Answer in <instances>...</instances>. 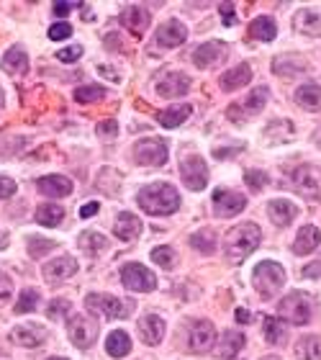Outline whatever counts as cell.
<instances>
[{"label": "cell", "instance_id": "6da1fadb", "mask_svg": "<svg viewBox=\"0 0 321 360\" xmlns=\"http://www.w3.org/2000/svg\"><path fill=\"white\" fill-rule=\"evenodd\" d=\"M139 206L149 216H170L180 208V196L170 183H152L139 191Z\"/></svg>", "mask_w": 321, "mask_h": 360}, {"label": "cell", "instance_id": "7a4b0ae2", "mask_svg": "<svg viewBox=\"0 0 321 360\" xmlns=\"http://www.w3.org/2000/svg\"><path fill=\"white\" fill-rule=\"evenodd\" d=\"M259 242H262V232H259L257 224H252V222L239 224L227 234V240H224V255L231 263H242L244 257L252 255L259 247Z\"/></svg>", "mask_w": 321, "mask_h": 360}, {"label": "cell", "instance_id": "3957f363", "mask_svg": "<svg viewBox=\"0 0 321 360\" xmlns=\"http://www.w3.org/2000/svg\"><path fill=\"white\" fill-rule=\"evenodd\" d=\"M252 283H255L262 298L278 296L283 286H285V268L280 263H275V260H265L252 271Z\"/></svg>", "mask_w": 321, "mask_h": 360}, {"label": "cell", "instance_id": "277c9868", "mask_svg": "<svg viewBox=\"0 0 321 360\" xmlns=\"http://www.w3.org/2000/svg\"><path fill=\"white\" fill-rule=\"evenodd\" d=\"M87 312L98 314V317H106V319H126L131 317L134 312V301H121L116 296H108V294H87L85 298Z\"/></svg>", "mask_w": 321, "mask_h": 360}, {"label": "cell", "instance_id": "5b68a950", "mask_svg": "<svg viewBox=\"0 0 321 360\" xmlns=\"http://www.w3.org/2000/svg\"><path fill=\"white\" fill-rule=\"evenodd\" d=\"M278 314L285 322L301 327V324H306V322L311 319V298L306 296V294H301V291H293V294H288L278 304Z\"/></svg>", "mask_w": 321, "mask_h": 360}, {"label": "cell", "instance_id": "8992f818", "mask_svg": "<svg viewBox=\"0 0 321 360\" xmlns=\"http://www.w3.org/2000/svg\"><path fill=\"white\" fill-rule=\"evenodd\" d=\"M134 160L147 168H159L167 162V144L157 136H147L134 144Z\"/></svg>", "mask_w": 321, "mask_h": 360}, {"label": "cell", "instance_id": "52a82bcc", "mask_svg": "<svg viewBox=\"0 0 321 360\" xmlns=\"http://www.w3.org/2000/svg\"><path fill=\"white\" fill-rule=\"evenodd\" d=\"M216 343V329L211 322L206 319H193L185 327V347L190 352H208Z\"/></svg>", "mask_w": 321, "mask_h": 360}, {"label": "cell", "instance_id": "ba28073f", "mask_svg": "<svg viewBox=\"0 0 321 360\" xmlns=\"http://www.w3.org/2000/svg\"><path fill=\"white\" fill-rule=\"evenodd\" d=\"M121 283H124L129 291H136V294H149V291L157 288L155 273L139 263H126L124 268H121Z\"/></svg>", "mask_w": 321, "mask_h": 360}, {"label": "cell", "instance_id": "9c48e42d", "mask_svg": "<svg viewBox=\"0 0 321 360\" xmlns=\"http://www.w3.org/2000/svg\"><path fill=\"white\" fill-rule=\"evenodd\" d=\"M180 175H183L185 188H190V191H204L206 183H208V168H206L204 157H198V154L183 157L180 160Z\"/></svg>", "mask_w": 321, "mask_h": 360}, {"label": "cell", "instance_id": "30bf717a", "mask_svg": "<svg viewBox=\"0 0 321 360\" xmlns=\"http://www.w3.org/2000/svg\"><path fill=\"white\" fill-rule=\"evenodd\" d=\"M67 335H70L72 345L90 347V345L98 340V322H93L90 317H83V314H75V317L67 322Z\"/></svg>", "mask_w": 321, "mask_h": 360}, {"label": "cell", "instance_id": "8fae6325", "mask_svg": "<svg viewBox=\"0 0 321 360\" xmlns=\"http://www.w3.org/2000/svg\"><path fill=\"white\" fill-rule=\"evenodd\" d=\"M293 188L298 193H304L308 199H319L321 196V173L316 168H308V165H301L298 170H293Z\"/></svg>", "mask_w": 321, "mask_h": 360}, {"label": "cell", "instance_id": "7c38bea8", "mask_svg": "<svg viewBox=\"0 0 321 360\" xmlns=\"http://www.w3.org/2000/svg\"><path fill=\"white\" fill-rule=\"evenodd\" d=\"M185 39H188V29H185L178 18L165 21V24L159 26V29H157V34H155V41L159 44V47H165V49L180 47V44H185Z\"/></svg>", "mask_w": 321, "mask_h": 360}, {"label": "cell", "instance_id": "4fadbf2b", "mask_svg": "<svg viewBox=\"0 0 321 360\" xmlns=\"http://www.w3.org/2000/svg\"><path fill=\"white\" fill-rule=\"evenodd\" d=\"M211 201H213V211H216V216H236L244 206H247V199H244L242 193L224 191V188H219V191L213 193Z\"/></svg>", "mask_w": 321, "mask_h": 360}, {"label": "cell", "instance_id": "5bb4252c", "mask_svg": "<svg viewBox=\"0 0 321 360\" xmlns=\"http://www.w3.org/2000/svg\"><path fill=\"white\" fill-rule=\"evenodd\" d=\"M224 57H227V44H224V41H206V44H201V47L193 52V62H196V67H201V70H211Z\"/></svg>", "mask_w": 321, "mask_h": 360}, {"label": "cell", "instance_id": "9a60e30c", "mask_svg": "<svg viewBox=\"0 0 321 360\" xmlns=\"http://www.w3.org/2000/svg\"><path fill=\"white\" fill-rule=\"evenodd\" d=\"M157 96L162 98H180L188 93L190 88V80L188 75H183V72H167L165 78H159L157 80Z\"/></svg>", "mask_w": 321, "mask_h": 360}, {"label": "cell", "instance_id": "2e32d148", "mask_svg": "<svg viewBox=\"0 0 321 360\" xmlns=\"http://www.w3.org/2000/svg\"><path fill=\"white\" fill-rule=\"evenodd\" d=\"M47 337H49L47 329L41 327V324H31V322L18 324V327H13V332H10V340L16 345H21V347H39V345H44Z\"/></svg>", "mask_w": 321, "mask_h": 360}, {"label": "cell", "instance_id": "e0dca14e", "mask_svg": "<svg viewBox=\"0 0 321 360\" xmlns=\"http://www.w3.org/2000/svg\"><path fill=\"white\" fill-rule=\"evenodd\" d=\"M149 21H152V16H149V10L141 8V6H126V8L121 10V24H124L126 31L134 34V36H141V34L147 31Z\"/></svg>", "mask_w": 321, "mask_h": 360}, {"label": "cell", "instance_id": "ac0fdd59", "mask_svg": "<svg viewBox=\"0 0 321 360\" xmlns=\"http://www.w3.org/2000/svg\"><path fill=\"white\" fill-rule=\"evenodd\" d=\"M41 273H44V278H47L49 283H59V280L70 278V275L78 273V260L72 255H62L59 260H52V263L44 265Z\"/></svg>", "mask_w": 321, "mask_h": 360}, {"label": "cell", "instance_id": "d6986e66", "mask_svg": "<svg viewBox=\"0 0 321 360\" xmlns=\"http://www.w3.org/2000/svg\"><path fill=\"white\" fill-rule=\"evenodd\" d=\"M293 29L306 36H321V10H298L293 16Z\"/></svg>", "mask_w": 321, "mask_h": 360}, {"label": "cell", "instance_id": "ffe728a7", "mask_svg": "<svg viewBox=\"0 0 321 360\" xmlns=\"http://www.w3.org/2000/svg\"><path fill=\"white\" fill-rule=\"evenodd\" d=\"M296 214H298L296 203H290L285 199H275L267 203V216L273 219L275 226H288L296 219Z\"/></svg>", "mask_w": 321, "mask_h": 360}, {"label": "cell", "instance_id": "44dd1931", "mask_svg": "<svg viewBox=\"0 0 321 360\" xmlns=\"http://www.w3.org/2000/svg\"><path fill=\"white\" fill-rule=\"evenodd\" d=\"M36 188L44 196H49V199H62V196H70L72 193V180L64 175H44L36 183Z\"/></svg>", "mask_w": 321, "mask_h": 360}, {"label": "cell", "instance_id": "7402d4cb", "mask_svg": "<svg viewBox=\"0 0 321 360\" xmlns=\"http://www.w3.org/2000/svg\"><path fill=\"white\" fill-rule=\"evenodd\" d=\"M141 229H144L141 219H136V216L129 214V211H124V214L116 219V224H113V234L124 242H134L141 234Z\"/></svg>", "mask_w": 321, "mask_h": 360}, {"label": "cell", "instance_id": "603a6c76", "mask_svg": "<svg viewBox=\"0 0 321 360\" xmlns=\"http://www.w3.org/2000/svg\"><path fill=\"white\" fill-rule=\"evenodd\" d=\"M139 335L147 345H159L162 337H165V319L157 317V314H149L139 322Z\"/></svg>", "mask_w": 321, "mask_h": 360}, {"label": "cell", "instance_id": "cb8c5ba5", "mask_svg": "<svg viewBox=\"0 0 321 360\" xmlns=\"http://www.w3.org/2000/svg\"><path fill=\"white\" fill-rule=\"evenodd\" d=\"M319 245H321V232L313 224H306L301 226V232H298L296 242H293V252H296V255H308V252H313Z\"/></svg>", "mask_w": 321, "mask_h": 360}, {"label": "cell", "instance_id": "d4e9b609", "mask_svg": "<svg viewBox=\"0 0 321 360\" xmlns=\"http://www.w3.org/2000/svg\"><path fill=\"white\" fill-rule=\"evenodd\" d=\"M0 67L8 72V75H26V70H29V55L21 47H10L3 55V59H0Z\"/></svg>", "mask_w": 321, "mask_h": 360}, {"label": "cell", "instance_id": "484cf974", "mask_svg": "<svg viewBox=\"0 0 321 360\" xmlns=\"http://www.w3.org/2000/svg\"><path fill=\"white\" fill-rule=\"evenodd\" d=\"M250 80H252L250 64H236V67H231V70L224 72V78H221V88L227 90V93H231V90L244 88Z\"/></svg>", "mask_w": 321, "mask_h": 360}, {"label": "cell", "instance_id": "4316f807", "mask_svg": "<svg viewBox=\"0 0 321 360\" xmlns=\"http://www.w3.org/2000/svg\"><path fill=\"white\" fill-rule=\"evenodd\" d=\"M273 70L275 75H283V78H296V75L306 70V62L298 55H280L275 57Z\"/></svg>", "mask_w": 321, "mask_h": 360}, {"label": "cell", "instance_id": "83f0119b", "mask_svg": "<svg viewBox=\"0 0 321 360\" xmlns=\"http://www.w3.org/2000/svg\"><path fill=\"white\" fill-rule=\"evenodd\" d=\"M106 350H108L110 358H124V355L131 352V337L126 335L124 329H113L106 337Z\"/></svg>", "mask_w": 321, "mask_h": 360}, {"label": "cell", "instance_id": "f1b7e54d", "mask_svg": "<svg viewBox=\"0 0 321 360\" xmlns=\"http://www.w3.org/2000/svg\"><path fill=\"white\" fill-rule=\"evenodd\" d=\"M247 31H250V36L255 41H273L275 34H278V26H275L273 18L259 16V18H255V21H252Z\"/></svg>", "mask_w": 321, "mask_h": 360}, {"label": "cell", "instance_id": "f546056e", "mask_svg": "<svg viewBox=\"0 0 321 360\" xmlns=\"http://www.w3.org/2000/svg\"><path fill=\"white\" fill-rule=\"evenodd\" d=\"M296 103L306 111H319L321 108V88L319 85H301L296 90Z\"/></svg>", "mask_w": 321, "mask_h": 360}, {"label": "cell", "instance_id": "4dcf8cb0", "mask_svg": "<svg viewBox=\"0 0 321 360\" xmlns=\"http://www.w3.org/2000/svg\"><path fill=\"white\" fill-rule=\"evenodd\" d=\"M244 335L242 332H227V335L221 337V345H219V355L224 360H231V358H236L239 352H242V347H244Z\"/></svg>", "mask_w": 321, "mask_h": 360}, {"label": "cell", "instance_id": "1f68e13d", "mask_svg": "<svg viewBox=\"0 0 321 360\" xmlns=\"http://www.w3.org/2000/svg\"><path fill=\"white\" fill-rule=\"evenodd\" d=\"M190 113H193V108H190L188 103L173 106V108H167V111L159 113V116H157V121H159V124H162L165 129H175V127H180V124L188 119Z\"/></svg>", "mask_w": 321, "mask_h": 360}, {"label": "cell", "instance_id": "d6a6232c", "mask_svg": "<svg viewBox=\"0 0 321 360\" xmlns=\"http://www.w3.org/2000/svg\"><path fill=\"white\" fill-rule=\"evenodd\" d=\"M296 355L298 360H321V337H301L296 343Z\"/></svg>", "mask_w": 321, "mask_h": 360}, {"label": "cell", "instance_id": "836d02e7", "mask_svg": "<svg viewBox=\"0 0 321 360\" xmlns=\"http://www.w3.org/2000/svg\"><path fill=\"white\" fill-rule=\"evenodd\" d=\"M36 222L41 226H59L64 222V208L55 206V203H44L36 208Z\"/></svg>", "mask_w": 321, "mask_h": 360}, {"label": "cell", "instance_id": "e575fe53", "mask_svg": "<svg viewBox=\"0 0 321 360\" xmlns=\"http://www.w3.org/2000/svg\"><path fill=\"white\" fill-rule=\"evenodd\" d=\"M265 340L270 345H283L288 340V327L275 317H265Z\"/></svg>", "mask_w": 321, "mask_h": 360}, {"label": "cell", "instance_id": "d590c367", "mask_svg": "<svg viewBox=\"0 0 321 360\" xmlns=\"http://www.w3.org/2000/svg\"><path fill=\"white\" fill-rule=\"evenodd\" d=\"M190 247H196L201 255H213V250H216V234L211 229H201V232L190 234Z\"/></svg>", "mask_w": 321, "mask_h": 360}, {"label": "cell", "instance_id": "8d00e7d4", "mask_svg": "<svg viewBox=\"0 0 321 360\" xmlns=\"http://www.w3.org/2000/svg\"><path fill=\"white\" fill-rule=\"evenodd\" d=\"M106 247V237L101 232H83L80 234V250L87 255H98Z\"/></svg>", "mask_w": 321, "mask_h": 360}, {"label": "cell", "instance_id": "74e56055", "mask_svg": "<svg viewBox=\"0 0 321 360\" xmlns=\"http://www.w3.org/2000/svg\"><path fill=\"white\" fill-rule=\"evenodd\" d=\"M39 291L36 288H26V291H21V296H18L16 306H13V312L16 314H29L34 312L36 306H39Z\"/></svg>", "mask_w": 321, "mask_h": 360}, {"label": "cell", "instance_id": "f35d334b", "mask_svg": "<svg viewBox=\"0 0 321 360\" xmlns=\"http://www.w3.org/2000/svg\"><path fill=\"white\" fill-rule=\"evenodd\" d=\"M267 98H270V88H267V85H257V88L247 96L244 108H247L250 113H259V111H262V106L267 103Z\"/></svg>", "mask_w": 321, "mask_h": 360}, {"label": "cell", "instance_id": "ab89813d", "mask_svg": "<svg viewBox=\"0 0 321 360\" xmlns=\"http://www.w3.org/2000/svg\"><path fill=\"white\" fill-rule=\"evenodd\" d=\"M106 96V90L101 88V85H83V88L75 90V101L78 103H95V101H101V98Z\"/></svg>", "mask_w": 321, "mask_h": 360}, {"label": "cell", "instance_id": "60d3db41", "mask_svg": "<svg viewBox=\"0 0 321 360\" xmlns=\"http://www.w3.org/2000/svg\"><path fill=\"white\" fill-rule=\"evenodd\" d=\"M118 185H121V178H118V173L116 170H110V168H106V170H101V178H98V188H101L103 193H113L118 191Z\"/></svg>", "mask_w": 321, "mask_h": 360}, {"label": "cell", "instance_id": "b9f144b4", "mask_svg": "<svg viewBox=\"0 0 321 360\" xmlns=\"http://www.w3.org/2000/svg\"><path fill=\"white\" fill-rule=\"evenodd\" d=\"M57 247L55 240H44V237H29V252L31 257H44L47 252Z\"/></svg>", "mask_w": 321, "mask_h": 360}, {"label": "cell", "instance_id": "7bdbcfd3", "mask_svg": "<svg viewBox=\"0 0 321 360\" xmlns=\"http://www.w3.org/2000/svg\"><path fill=\"white\" fill-rule=\"evenodd\" d=\"M152 260H155L159 268L173 271L175 268V250L173 247H155L152 250Z\"/></svg>", "mask_w": 321, "mask_h": 360}, {"label": "cell", "instance_id": "ee69618b", "mask_svg": "<svg viewBox=\"0 0 321 360\" xmlns=\"http://www.w3.org/2000/svg\"><path fill=\"white\" fill-rule=\"evenodd\" d=\"M67 314H70V301H64V298H55V301H49L47 317L52 322H62Z\"/></svg>", "mask_w": 321, "mask_h": 360}, {"label": "cell", "instance_id": "f6af8a7d", "mask_svg": "<svg viewBox=\"0 0 321 360\" xmlns=\"http://www.w3.org/2000/svg\"><path fill=\"white\" fill-rule=\"evenodd\" d=\"M244 183L250 185L252 191H259V188L267 185V173H262V170H247L244 173Z\"/></svg>", "mask_w": 321, "mask_h": 360}, {"label": "cell", "instance_id": "bcb514c9", "mask_svg": "<svg viewBox=\"0 0 321 360\" xmlns=\"http://www.w3.org/2000/svg\"><path fill=\"white\" fill-rule=\"evenodd\" d=\"M70 36H72V26L67 24V21L55 24L52 29H49V39L52 41H62V39H70Z\"/></svg>", "mask_w": 321, "mask_h": 360}, {"label": "cell", "instance_id": "7dc6e473", "mask_svg": "<svg viewBox=\"0 0 321 360\" xmlns=\"http://www.w3.org/2000/svg\"><path fill=\"white\" fill-rule=\"evenodd\" d=\"M80 57H83V47H64L57 52V59L64 64H72V62H78Z\"/></svg>", "mask_w": 321, "mask_h": 360}, {"label": "cell", "instance_id": "c3c4849f", "mask_svg": "<svg viewBox=\"0 0 321 360\" xmlns=\"http://www.w3.org/2000/svg\"><path fill=\"white\" fill-rule=\"evenodd\" d=\"M98 134L106 136V139H113V136H118V124L116 119H106L98 124Z\"/></svg>", "mask_w": 321, "mask_h": 360}, {"label": "cell", "instance_id": "681fc988", "mask_svg": "<svg viewBox=\"0 0 321 360\" xmlns=\"http://www.w3.org/2000/svg\"><path fill=\"white\" fill-rule=\"evenodd\" d=\"M10 296H13V280L6 273H0V304L8 301Z\"/></svg>", "mask_w": 321, "mask_h": 360}, {"label": "cell", "instance_id": "f907efd6", "mask_svg": "<svg viewBox=\"0 0 321 360\" xmlns=\"http://www.w3.org/2000/svg\"><path fill=\"white\" fill-rule=\"evenodd\" d=\"M219 10H221V18H224V24H227V26H234V24H236L234 3H221Z\"/></svg>", "mask_w": 321, "mask_h": 360}, {"label": "cell", "instance_id": "816d5d0a", "mask_svg": "<svg viewBox=\"0 0 321 360\" xmlns=\"http://www.w3.org/2000/svg\"><path fill=\"white\" fill-rule=\"evenodd\" d=\"M13 193H16V183H13L10 178L0 175V199H10Z\"/></svg>", "mask_w": 321, "mask_h": 360}, {"label": "cell", "instance_id": "f5cc1de1", "mask_svg": "<svg viewBox=\"0 0 321 360\" xmlns=\"http://www.w3.org/2000/svg\"><path fill=\"white\" fill-rule=\"evenodd\" d=\"M98 208H101V203H85V206L80 208V219H90L93 214H98Z\"/></svg>", "mask_w": 321, "mask_h": 360}, {"label": "cell", "instance_id": "db71d44e", "mask_svg": "<svg viewBox=\"0 0 321 360\" xmlns=\"http://www.w3.org/2000/svg\"><path fill=\"white\" fill-rule=\"evenodd\" d=\"M304 275L306 278H319L321 275V260H316V263H311L308 268H304Z\"/></svg>", "mask_w": 321, "mask_h": 360}, {"label": "cell", "instance_id": "11a10c76", "mask_svg": "<svg viewBox=\"0 0 321 360\" xmlns=\"http://www.w3.org/2000/svg\"><path fill=\"white\" fill-rule=\"evenodd\" d=\"M70 8H75V3H55V16H67V13H70Z\"/></svg>", "mask_w": 321, "mask_h": 360}, {"label": "cell", "instance_id": "9f6ffc18", "mask_svg": "<svg viewBox=\"0 0 321 360\" xmlns=\"http://www.w3.org/2000/svg\"><path fill=\"white\" fill-rule=\"evenodd\" d=\"M250 317H252V314L247 312V309H236V322H239V324H247V322H250Z\"/></svg>", "mask_w": 321, "mask_h": 360}, {"label": "cell", "instance_id": "6f0895ef", "mask_svg": "<svg viewBox=\"0 0 321 360\" xmlns=\"http://www.w3.org/2000/svg\"><path fill=\"white\" fill-rule=\"evenodd\" d=\"M262 360H280V358H275V355H267V358H262Z\"/></svg>", "mask_w": 321, "mask_h": 360}, {"label": "cell", "instance_id": "680465c9", "mask_svg": "<svg viewBox=\"0 0 321 360\" xmlns=\"http://www.w3.org/2000/svg\"><path fill=\"white\" fill-rule=\"evenodd\" d=\"M47 360H67V358H47Z\"/></svg>", "mask_w": 321, "mask_h": 360}, {"label": "cell", "instance_id": "91938a15", "mask_svg": "<svg viewBox=\"0 0 321 360\" xmlns=\"http://www.w3.org/2000/svg\"><path fill=\"white\" fill-rule=\"evenodd\" d=\"M0 103H3V90H0Z\"/></svg>", "mask_w": 321, "mask_h": 360}]
</instances>
